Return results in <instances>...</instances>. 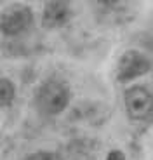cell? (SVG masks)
I'll list each match as a JSON object with an SVG mask.
<instances>
[{"mask_svg": "<svg viewBox=\"0 0 153 160\" xmlns=\"http://www.w3.org/2000/svg\"><path fill=\"white\" fill-rule=\"evenodd\" d=\"M16 98V87L9 78H0V108H5L12 104Z\"/></svg>", "mask_w": 153, "mask_h": 160, "instance_id": "8992f818", "label": "cell"}, {"mask_svg": "<svg viewBox=\"0 0 153 160\" xmlns=\"http://www.w3.org/2000/svg\"><path fill=\"white\" fill-rule=\"evenodd\" d=\"M72 18V7L68 0H47L42 11V26L56 30L65 26Z\"/></svg>", "mask_w": 153, "mask_h": 160, "instance_id": "5b68a950", "label": "cell"}, {"mask_svg": "<svg viewBox=\"0 0 153 160\" xmlns=\"http://www.w3.org/2000/svg\"><path fill=\"white\" fill-rule=\"evenodd\" d=\"M33 23V11L26 4H11L0 12V32L5 37H17Z\"/></svg>", "mask_w": 153, "mask_h": 160, "instance_id": "7a4b0ae2", "label": "cell"}, {"mask_svg": "<svg viewBox=\"0 0 153 160\" xmlns=\"http://www.w3.org/2000/svg\"><path fill=\"white\" fill-rule=\"evenodd\" d=\"M124 103L131 120H148L153 117V94L141 85L127 89L124 94Z\"/></svg>", "mask_w": 153, "mask_h": 160, "instance_id": "277c9868", "label": "cell"}, {"mask_svg": "<svg viewBox=\"0 0 153 160\" xmlns=\"http://www.w3.org/2000/svg\"><path fill=\"white\" fill-rule=\"evenodd\" d=\"M72 92L66 82L59 78L45 80L35 92V104L45 115H59L70 104Z\"/></svg>", "mask_w": 153, "mask_h": 160, "instance_id": "6da1fadb", "label": "cell"}, {"mask_svg": "<svg viewBox=\"0 0 153 160\" xmlns=\"http://www.w3.org/2000/svg\"><path fill=\"white\" fill-rule=\"evenodd\" d=\"M106 160H125V157L120 150H113V152H110V155L106 157Z\"/></svg>", "mask_w": 153, "mask_h": 160, "instance_id": "ba28073f", "label": "cell"}, {"mask_svg": "<svg viewBox=\"0 0 153 160\" xmlns=\"http://www.w3.org/2000/svg\"><path fill=\"white\" fill-rule=\"evenodd\" d=\"M151 68H153V63L146 54L129 49L118 59L117 80L118 82H129V80H134L137 77L146 75L148 72H151Z\"/></svg>", "mask_w": 153, "mask_h": 160, "instance_id": "3957f363", "label": "cell"}, {"mask_svg": "<svg viewBox=\"0 0 153 160\" xmlns=\"http://www.w3.org/2000/svg\"><path fill=\"white\" fill-rule=\"evenodd\" d=\"M26 160H57L54 153L49 152H38V153H32V155L26 157Z\"/></svg>", "mask_w": 153, "mask_h": 160, "instance_id": "52a82bcc", "label": "cell"}, {"mask_svg": "<svg viewBox=\"0 0 153 160\" xmlns=\"http://www.w3.org/2000/svg\"><path fill=\"white\" fill-rule=\"evenodd\" d=\"M97 2H101V4H105V5H115L120 0H97Z\"/></svg>", "mask_w": 153, "mask_h": 160, "instance_id": "9c48e42d", "label": "cell"}]
</instances>
